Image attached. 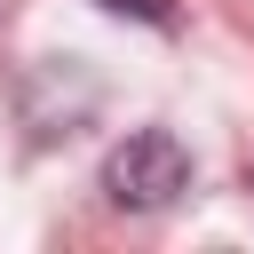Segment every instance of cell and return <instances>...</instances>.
<instances>
[{
  "mask_svg": "<svg viewBox=\"0 0 254 254\" xmlns=\"http://www.w3.org/2000/svg\"><path fill=\"white\" fill-rule=\"evenodd\" d=\"M103 190L119 198V206H175L183 190H190V151L167 135V127H135L111 159H103Z\"/></svg>",
  "mask_w": 254,
  "mask_h": 254,
  "instance_id": "1",
  "label": "cell"
},
{
  "mask_svg": "<svg viewBox=\"0 0 254 254\" xmlns=\"http://www.w3.org/2000/svg\"><path fill=\"white\" fill-rule=\"evenodd\" d=\"M103 8L111 16H135V24H159V32L175 24V0H103Z\"/></svg>",
  "mask_w": 254,
  "mask_h": 254,
  "instance_id": "2",
  "label": "cell"
}]
</instances>
